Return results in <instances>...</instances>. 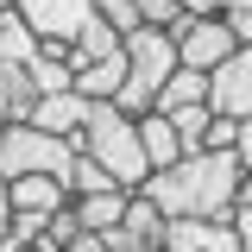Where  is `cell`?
<instances>
[{
  "label": "cell",
  "instance_id": "6da1fadb",
  "mask_svg": "<svg viewBox=\"0 0 252 252\" xmlns=\"http://www.w3.org/2000/svg\"><path fill=\"white\" fill-rule=\"evenodd\" d=\"M145 195H152L164 215H233L240 202V158L233 152H183L170 170H152L145 177Z\"/></svg>",
  "mask_w": 252,
  "mask_h": 252
},
{
  "label": "cell",
  "instance_id": "7a4b0ae2",
  "mask_svg": "<svg viewBox=\"0 0 252 252\" xmlns=\"http://www.w3.org/2000/svg\"><path fill=\"white\" fill-rule=\"evenodd\" d=\"M76 152L101 158V164L114 170V183H126V189H145V177H152V158H145L139 120H132V114H120L114 101H94L89 126L76 132Z\"/></svg>",
  "mask_w": 252,
  "mask_h": 252
},
{
  "label": "cell",
  "instance_id": "3957f363",
  "mask_svg": "<svg viewBox=\"0 0 252 252\" xmlns=\"http://www.w3.org/2000/svg\"><path fill=\"white\" fill-rule=\"evenodd\" d=\"M32 170L69 177L76 170V139H63L38 120H13L6 139H0V177H32Z\"/></svg>",
  "mask_w": 252,
  "mask_h": 252
},
{
  "label": "cell",
  "instance_id": "277c9868",
  "mask_svg": "<svg viewBox=\"0 0 252 252\" xmlns=\"http://www.w3.org/2000/svg\"><path fill=\"white\" fill-rule=\"evenodd\" d=\"M170 38H177V57H183L189 69H215V63H227L240 51L227 13H177V19H170Z\"/></svg>",
  "mask_w": 252,
  "mask_h": 252
},
{
  "label": "cell",
  "instance_id": "5b68a950",
  "mask_svg": "<svg viewBox=\"0 0 252 252\" xmlns=\"http://www.w3.org/2000/svg\"><path fill=\"white\" fill-rule=\"evenodd\" d=\"M126 44V63H132V76L139 82H152V89H164V76L177 69V38H170V26H152V19H139V26L120 38Z\"/></svg>",
  "mask_w": 252,
  "mask_h": 252
},
{
  "label": "cell",
  "instance_id": "8992f818",
  "mask_svg": "<svg viewBox=\"0 0 252 252\" xmlns=\"http://www.w3.org/2000/svg\"><path fill=\"white\" fill-rule=\"evenodd\" d=\"M208 107L227 120H252V44H240L227 63L208 69Z\"/></svg>",
  "mask_w": 252,
  "mask_h": 252
},
{
  "label": "cell",
  "instance_id": "52a82bcc",
  "mask_svg": "<svg viewBox=\"0 0 252 252\" xmlns=\"http://www.w3.org/2000/svg\"><path fill=\"white\" fill-rule=\"evenodd\" d=\"M38 38H76L94 19V0H13Z\"/></svg>",
  "mask_w": 252,
  "mask_h": 252
},
{
  "label": "cell",
  "instance_id": "ba28073f",
  "mask_svg": "<svg viewBox=\"0 0 252 252\" xmlns=\"http://www.w3.org/2000/svg\"><path fill=\"white\" fill-rule=\"evenodd\" d=\"M6 202L13 215H57L69 202V177H51V170H32V177H6Z\"/></svg>",
  "mask_w": 252,
  "mask_h": 252
},
{
  "label": "cell",
  "instance_id": "9c48e42d",
  "mask_svg": "<svg viewBox=\"0 0 252 252\" xmlns=\"http://www.w3.org/2000/svg\"><path fill=\"white\" fill-rule=\"evenodd\" d=\"M89 114H94V94H82V89L38 94V107H32V120H38V126H51V132H63V139H76V132L89 126Z\"/></svg>",
  "mask_w": 252,
  "mask_h": 252
},
{
  "label": "cell",
  "instance_id": "30bf717a",
  "mask_svg": "<svg viewBox=\"0 0 252 252\" xmlns=\"http://www.w3.org/2000/svg\"><path fill=\"white\" fill-rule=\"evenodd\" d=\"M139 139H145V158H152V170H170V164L189 152V145H183V132H177V120H170L164 107L139 114Z\"/></svg>",
  "mask_w": 252,
  "mask_h": 252
},
{
  "label": "cell",
  "instance_id": "8fae6325",
  "mask_svg": "<svg viewBox=\"0 0 252 252\" xmlns=\"http://www.w3.org/2000/svg\"><path fill=\"white\" fill-rule=\"evenodd\" d=\"M126 202H132V189H89V195H69V208H76V220H82V227H94V233H101V227H120V215H126Z\"/></svg>",
  "mask_w": 252,
  "mask_h": 252
},
{
  "label": "cell",
  "instance_id": "7c38bea8",
  "mask_svg": "<svg viewBox=\"0 0 252 252\" xmlns=\"http://www.w3.org/2000/svg\"><path fill=\"white\" fill-rule=\"evenodd\" d=\"M32 107H38L32 63H0V114L6 120H32Z\"/></svg>",
  "mask_w": 252,
  "mask_h": 252
},
{
  "label": "cell",
  "instance_id": "4fadbf2b",
  "mask_svg": "<svg viewBox=\"0 0 252 252\" xmlns=\"http://www.w3.org/2000/svg\"><path fill=\"white\" fill-rule=\"evenodd\" d=\"M126 69H132V63H126V44H120V51H107V57L82 63V69H76V89L94 94V101H114V89L126 82Z\"/></svg>",
  "mask_w": 252,
  "mask_h": 252
},
{
  "label": "cell",
  "instance_id": "5bb4252c",
  "mask_svg": "<svg viewBox=\"0 0 252 252\" xmlns=\"http://www.w3.org/2000/svg\"><path fill=\"white\" fill-rule=\"evenodd\" d=\"M164 220H170V215H164V208H158V202H152V195H145V189H132V202H126V215H120V227H126V233H139V246H164Z\"/></svg>",
  "mask_w": 252,
  "mask_h": 252
},
{
  "label": "cell",
  "instance_id": "9a60e30c",
  "mask_svg": "<svg viewBox=\"0 0 252 252\" xmlns=\"http://www.w3.org/2000/svg\"><path fill=\"white\" fill-rule=\"evenodd\" d=\"M189 101H208V69L177 63V69L164 76V89H158V107H164V114H177V107H189Z\"/></svg>",
  "mask_w": 252,
  "mask_h": 252
},
{
  "label": "cell",
  "instance_id": "2e32d148",
  "mask_svg": "<svg viewBox=\"0 0 252 252\" xmlns=\"http://www.w3.org/2000/svg\"><path fill=\"white\" fill-rule=\"evenodd\" d=\"M38 57V32L26 26L19 6H0V63H32Z\"/></svg>",
  "mask_w": 252,
  "mask_h": 252
},
{
  "label": "cell",
  "instance_id": "e0dca14e",
  "mask_svg": "<svg viewBox=\"0 0 252 252\" xmlns=\"http://www.w3.org/2000/svg\"><path fill=\"white\" fill-rule=\"evenodd\" d=\"M120 38H126L120 26H107V19H101V13H94L89 26L76 32V38H69V63H76V69H82V63H94V57H107V51H120Z\"/></svg>",
  "mask_w": 252,
  "mask_h": 252
},
{
  "label": "cell",
  "instance_id": "ac0fdd59",
  "mask_svg": "<svg viewBox=\"0 0 252 252\" xmlns=\"http://www.w3.org/2000/svg\"><path fill=\"white\" fill-rule=\"evenodd\" d=\"M170 120H177V132H183L189 152H202V139H208V126H215V107H208V101H189V107H177Z\"/></svg>",
  "mask_w": 252,
  "mask_h": 252
},
{
  "label": "cell",
  "instance_id": "d6986e66",
  "mask_svg": "<svg viewBox=\"0 0 252 252\" xmlns=\"http://www.w3.org/2000/svg\"><path fill=\"white\" fill-rule=\"evenodd\" d=\"M94 13H101L107 26H120V32L139 26V0H94Z\"/></svg>",
  "mask_w": 252,
  "mask_h": 252
},
{
  "label": "cell",
  "instance_id": "ffe728a7",
  "mask_svg": "<svg viewBox=\"0 0 252 252\" xmlns=\"http://www.w3.org/2000/svg\"><path fill=\"white\" fill-rule=\"evenodd\" d=\"M233 139H240V120H227V114H215V126H208V139H202V152H233Z\"/></svg>",
  "mask_w": 252,
  "mask_h": 252
},
{
  "label": "cell",
  "instance_id": "44dd1931",
  "mask_svg": "<svg viewBox=\"0 0 252 252\" xmlns=\"http://www.w3.org/2000/svg\"><path fill=\"white\" fill-rule=\"evenodd\" d=\"M183 13V0H139V19H152V26H170Z\"/></svg>",
  "mask_w": 252,
  "mask_h": 252
},
{
  "label": "cell",
  "instance_id": "7402d4cb",
  "mask_svg": "<svg viewBox=\"0 0 252 252\" xmlns=\"http://www.w3.org/2000/svg\"><path fill=\"white\" fill-rule=\"evenodd\" d=\"M227 26H233L240 44H252V13H246V6H227Z\"/></svg>",
  "mask_w": 252,
  "mask_h": 252
},
{
  "label": "cell",
  "instance_id": "603a6c76",
  "mask_svg": "<svg viewBox=\"0 0 252 252\" xmlns=\"http://www.w3.org/2000/svg\"><path fill=\"white\" fill-rule=\"evenodd\" d=\"M69 252H107V233H94V227H82V233L69 240Z\"/></svg>",
  "mask_w": 252,
  "mask_h": 252
},
{
  "label": "cell",
  "instance_id": "cb8c5ba5",
  "mask_svg": "<svg viewBox=\"0 0 252 252\" xmlns=\"http://www.w3.org/2000/svg\"><path fill=\"white\" fill-rule=\"evenodd\" d=\"M233 158H240V170H252V120H240V139H233Z\"/></svg>",
  "mask_w": 252,
  "mask_h": 252
},
{
  "label": "cell",
  "instance_id": "d4e9b609",
  "mask_svg": "<svg viewBox=\"0 0 252 252\" xmlns=\"http://www.w3.org/2000/svg\"><path fill=\"white\" fill-rule=\"evenodd\" d=\"M183 13H227V0H183Z\"/></svg>",
  "mask_w": 252,
  "mask_h": 252
},
{
  "label": "cell",
  "instance_id": "484cf974",
  "mask_svg": "<svg viewBox=\"0 0 252 252\" xmlns=\"http://www.w3.org/2000/svg\"><path fill=\"white\" fill-rule=\"evenodd\" d=\"M240 202L252 208V170H240Z\"/></svg>",
  "mask_w": 252,
  "mask_h": 252
},
{
  "label": "cell",
  "instance_id": "4316f807",
  "mask_svg": "<svg viewBox=\"0 0 252 252\" xmlns=\"http://www.w3.org/2000/svg\"><path fill=\"white\" fill-rule=\"evenodd\" d=\"M6 126H13V120H6V114H0V139H6Z\"/></svg>",
  "mask_w": 252,
  "mask_h": 252
},
{
  "label": "cell",
  "instance_id": "83f0119b",
  "mask_svg": "<svg viewBox=\"0 0 252 252\" xmlns=\"http://www.w3.org/2000/svg\"><path fill=\"white\" fill-rule=\"evenodd\" d=\"M227 6H246V13H252V0H227Z\"/></svg>",
  "mask_w": 252,
  "mask_h": 252
},
{
  "label": "cell",
  "instance_id": "f1b7e54d",
  "mask_svg": "<svg viewBox=\"0 0 252 252\" xmlns=\"http://www.w3.org/2000/svg\"><path fill=\"white\" fill-rule=\"evenodd\" d=\"M0 6H13V0H0Z\"/></svg>",
  "mask_w": 252,
  "mask_h": 252
}]
</instances>
